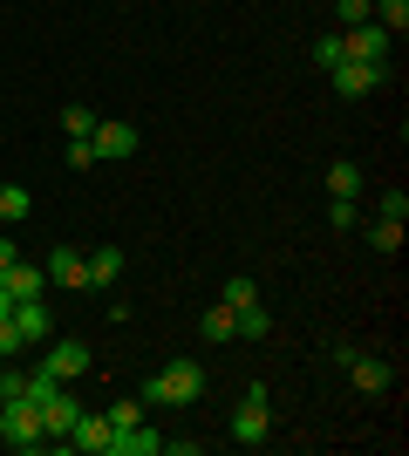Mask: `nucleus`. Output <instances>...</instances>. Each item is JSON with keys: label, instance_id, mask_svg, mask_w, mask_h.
Returning a JSON list of instances; mask_svg holds the SVG:
<instances>
[{"label": "nucleus", "instance_id": "f257e3e1", "mask_svg": "<svg viewBox=\"0 0 409 456\" xmlns=\"http://www.w3.org/2000/svg\"><path fill=\"white\" fill-rule=\"evenodd\" d=\"M205 395V368L198 362H171L143 381V409H164V402H198Z\"/></svg>", "mask_w": 409, "mask_h": 456}, {"label": "nucleus", "instance_id": "f03ea898", "mask_svg": "<svg viewBox=\"0 0 409 456\" xmlns=\"http://www.w3.org/2000/svg\"><path fill=\"white\" fill-rule=\"evenodd\" d=\"M273 388L266 381H246V402H239L233 409V443H246V450H253V443H266L273 436Z\"/></svg>", "mask_w": 409, "mask_h": 456}, {"label": "nucleus", "instance_id": "7ed1b4c3", "mask_svg": "<svg viewBox=\"0 0 409 456\" xmlns=\"http://www.w3.org/2000/svg\"><path fill=\"white\" fill-rule=\"evenodd\" d=\"M0 436L14 443V450H48V436H41V402H28V395L0 402Z\"/></svg>", "mask_w": 409, "mask_h": 456}, {"label": "nucleus", "instance_id": "20e7f679", "mask_svg": "<svg viewBox=\"0 0 409 456\" xmlns=\"http://www.w3.org/2000/svg\"><path fill=\"white\" fill-rule=\"evenodd\" d=\"M334 362H341V375H348L355 388H362V395H382V388L396 381V368L382 362V354H362V347H348V341L334 347Z\"/></svg>", "mask_w": 409, "mask_h": 456}, {"label": "nucleus", "instance_id": "39448f33", "mask_svg": "<svg viewBox=\"0 0 409 456\" xmlns=\"http://www.w3.org/2000/svg\"><path fill=\"white\" fill-rule=\"evenodd\" d=\"M396 35L389 28H375V20H362V28H341V61H389Z\"/></svg>", "mask_w": 409, "mask_h": 456}, {"label": "nucleus", "instance_id": "423d86ee", "mask_svg": "<svg viewBox=\"0 0 409 456\" xmlns=\"http://www.w3.org/2000/svg\"><path fill=\"white\" fill-rule=\"evenodd\" d=\"M89 143H96V164H123V157H136V130H130V123H102V116H96Z\"/></svg>", "mask_w": 409, "mask_h": 456}, {"label": "nucleus", "instance_id": "0eeeda50", "mask_svg": "<svg viewBox=\"0 0 409 456\" xmlns=\"http://www.w3.org/2000/svg\"><path fill=\"white\" fill-rule=\"evenodd\" d=\"M76 416H82V402L69 395V388H55V395L41 402V436H48V443H69V429H76Z\"/></svg>", "mask_w": 409, "mask_h": 456}, {"label": "nucleus", "instance_id": "6e6552de", "mask_svg": "<svg viewBox=\"0 0 409 456\" xmlns=\"http://www.w3.org/2000/svg\"><path fill=\"white\" fill-rule=\"evenodd\" d=\"M382 69H389V61H334L328 76H334L341 95H369V89H382Z\"/></svg>", "mask_w": 409, "mask_h": 456}, {"label": "nucleus", "instance_id": "1a4fd4ad", "mask_svg": "<svg viewBox=\"0 0 409 456\" xmlns=\"http://www.w3.org/2000/svg\"><path fill=\"white\" fill-rule=\"evenodd\" d=\"M41 368H48L55 381H82V375H89V347H82V341H48V362H41Z\"/></svg>", "mask_w": 409, "mask_h": 456}, {"label": "nucleus", "instance_id": "9d476101", "mask_svg": "<svg viewBox=\"0 0 409 456\" xmlns=\"http://www.w3.org/2000/svg\"><path fill=\"white\" fill-rule=\"evenodd\" d=\"M48 286H89V252H76V246H61L55 259H48Z\"/></svg>", "mask_w": 409, "mask_h": 456}, {"label": "nucleus", "instance_id": "9b49d317", "mask_svg": "<svg viewBox=\"0 0 409 456\" xmlns=\"http://www.w3.org/2000/svg\"><path fill=\"white\" fill-rule=\"evenodd\" d=\"M0 286H7L14 300H41V293H48V266H28V259H14V266L0 273Z\"/></svg>", "mask_w": 409, "mask_h": 456}, {"label": "nucleus", "instance_id": "f8f14e48", "mask_svg": "<svg viewBox=\"0 0 409 456\" xmlns=\"http://www.w3.org/2000/svg\"><path fill=\"white\" fill-rule=\"evenodd\" d=\"M164 443H171V436H157L151 422H136V429L110 436V456H164Z\"/></svg>", "mask_w": 409, "mask_h": 456}, {"label": "nucleus", "instance_id": "ddd939ff", "mask_svg": "<svg viewBox=\"0 0 409 456\" xmlns=\"http://www.w3.org/2000/svg\"><path fill=\"white\" fill-rule=\"evenodd\" d=\"M14 327H20V341H28V347L55 341V321H48V306H41V300H14Z\"/></svg>", "mask_w": 409, "mask_h": 456}, {"label": "nucleus", "instance_id": "4468645a", "mask_svg": "<svg viewBox=\"0 0 409 456\" xmlns=\"http://www.w3.org/2000/svg\"><path fill=\"white\" fill-rule=\"evenodd\" d=\"M69 450L110 456V422H102V416H89V409H82V416H76V429H69Z\"/></svg>", "mask_w": 409, "mask_h": 456}, {"label": "nucleus", "instance_id": "2eb2a0df", "mask_svg": "<svg viewBox=\"0 0 409 456\" xmlns=\"http://www.w3.org/2000/svg\"><path fill=\"white\" fill-rule=\"evenodd\" d=\"M233 321H239V341H266V334H273V314H266V306H233Z\"/></svg>", "mask_w": 409, "mask_h": 456}, {"label": "nucleus", "instance_id": "dca6fc26", "mask_svg": "<svg viewBox=\"0 0 409 456\" xmlns=\"http://www.w3.org/2000/svg\"><path fill=\"white\" fill-rule=\"evenodd\" d=\"M102 422H110V436L136 429V422H143V395H123V402H110V409H102Z\"/></svg>", "mask_w": 409, "mask_h": 456}, {"label": "nucleus", "instance_id": "f3484780", "mask_svg": "<svg viewBox=\"0 0 409 456\" xmlns=\"http://www.w3.org/2000/svg\"><path fill=\"white\" fill-rule=\"evenodd\" d=\"M117 280H123V252L117 246L89 252V286H117Z\"/></svg>", "mask_w": 409, "mask_h": 456}, {"label": "nucleus", "instance_id": "a211bd4d", "mask_svg": "<svg viewBox=\"0 0 409 456\" xmlns=\"http://www.w3.org/2000/svg\"><path fill=\"white\" fill-rule=\"evenodd\" d=\"M198 334H205V341H233V334H239V321H233V306L218 300L212 314H205V321H198Z\"/></svg>", "mask_w": 409, "mask_h": 456}, {"label": "nucleus", "instance_id": "6ab92c4d", "mask_svg": "<svg viewBox=\"0 0 409 456\" xmlns=\"http://www.w3.org/2000/svg\"><path fill=\"white\" fill-rule=\"evenodd\" d=\"M328 198H362V171L355 164H328Z\"/></svg>", "mask_w": 409, "mask_h": 456}, {"label": "nucleus", "instance_id": "aec40b11", "mask_svg": "<svg viewBox=\"0 0 409 456\" xmlns=\"http://www.w3.org/2000/svg\"><path fill=\"white\" fill-rule=\"evenodd\" d=\"M28 211H35V198H28V191H20V184H0V218H7V225H20Z\"/></svg>", "mask_w": 409, "mask_h": 456}, {"label": "nucleus", "instance_id": "412c9836", "mask_svg": "<svg viewBox=\"0 0 409 456\" xmlns=\"http://www.w3.org/2000/svg\"><path fill=\"white\" fill-rule=\"evenodd\" d=\"M369 239H375V252H396V246H403V218H382V211H375Z\"/></svg>", "mask_w": 409, "mask_h": 456}, {"label": "nucleus", "instance_id": "4be33fe9", "mask_svg": "<svg viewBox=\"0 0 409 456\" xmlns=\"http://www.w3.org/2000/svg\"><path fill=\"white\" fill-rule=\"evenodd\" d=\"M328 225H334V232H355V225H362V211H355V198H334V205H328Z\"/></svg>", "mask_w": 409, "mask_h": 456}, {"label": "nucleus", "instance_id": "5701e85b", "mask_svg": "<svg viewBox=\"0 0 409 456\" xmlns=\"http://www.w3.org/2000/svg\"><path fill=\"white\" fill-rule=\"evenodd\" d=\"M259 300V286L246 280V273H233V280H225V306H253Z\"/></svg>", "mask_w": 409, "mask_h": 456}, {"label": "nucleus", "instance_id": "b1692460", "mask_svg": "<svg viewBox=\"0 0 409 456\" xmlns=\"http://www.w3.org/2000/svg\"><path fill=\"white\" fill-rule=\"evenodd\" d=\"M14 347H28V341H20L14 314H0V362H14Z\"/></svg>", "mask_w": 409, "mask_h": 456}, {"label": "nucleus", "instance_id": "393cba45", "mask_svg": "<svg viewBox=\"0 0 409 456\" xmlns=\"http://www.w3.org/2000/svg\"><path fill=\"white\" fill-rule=\"evenodd\" d=\"M61 130H69V136H89V130H96V110H61Z\"/></svg>", "mask_w": 409, "mask_h": 456}, {"label": "nucleus", "instance_id": "a878e982", "mask_svg": "<svg viewBox=\"0 0 409 456\" xmlns=\"http://www.w3.org/2000/svg\"><path fill=\"white\" fill-rule=\"evenodd\" d=\"M334 14H341V28H362V20H369V0H334Z\"/></svg>", "mask_w": 409, "mask_h": 456}, {"label": "nucleus", "instance_id": "bb28decb", "mask_svg": "<svg viewBox=\"0 0 409 456\" xmlns=\"http://www.w3.org/2000/svg\"><path fill=\"white\" fill-rule=\"evenodd\" d=\"M69 164H76V171H89V164H96V143H89V136H69Z\"/></svg>", "mask_w": 409, "mask_h": 456}, {"label": "nucleus", "instance_id": "cd10ccee", "mask_svg": "<svg viewBox=\"0 0 409 456\" xmlns=\"http://www.w3.org/2000/svg\"><path fill=\"white\" fill-rule=\"evenodd\" d=\"M314 61H321V69H334V61H341V35H321V41H314Z\"/></svg>", "mask_w": 409, "mask_h": 456}, {"label": "nucleus", "instance_id": "c85d7f7f", "mask_svg": "<svg viewBox=\"0 0 409 456\" xmlns=\"http://www.w3.org/2000/svg\"><path fill=\"white\" fill-rule=\"evenodd\" d=\"M20 388H28V375H20V368H0V402H14Z\"/></svg>", "mask_w": 409, "mask_h": 456}, {"label": "nucleus", "instance_id": "c756f323", "mask_svg": "<svg viewBox=\"0 0 409 456\" xmlns=\"http://www.w3.org/2000/svg\"><path fill=\"white\" fill-rule=\"evenodd\" d=\"M14 259H20V246H14V239H7V232H0V273L14 266Z\"/></svg>", "mask_w": 409, "mask_h": 456}, {"label": "nucleus", "instance_id": "7c9ffc66", "mask_svg": "<svg viewBox=\"0 0 409 456\" xmlns=\"http://www.w3.org/2000/svg\"><path fill=\"white\" fill-rule=\"evenodd\" d=\"M0 314H14V293H7V286H0Z\"/></svg>", "mask_w": 409, "mask_h": 456}]
</instances>
